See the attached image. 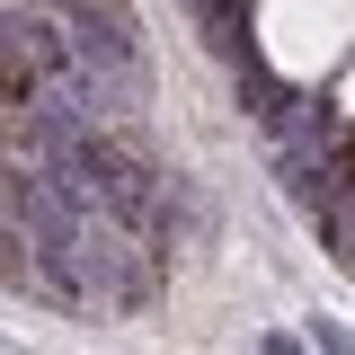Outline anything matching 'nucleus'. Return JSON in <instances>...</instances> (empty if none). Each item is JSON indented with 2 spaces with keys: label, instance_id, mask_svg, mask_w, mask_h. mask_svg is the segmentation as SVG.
I'll return each mask as SVG.
<instances>
[{
  "label": "nucleus",
  "instance_id": "1",
  "mask_svg": "<svg viewBox=\"0 0 355 355\" xmlns=\"http://www.w3.org/2000/svg\"><path fill=\"white\" fill-rule=\"evenodd\" d=\"M231 80H240V116H249L258 133H275V116H284V89H275V71L249 53V62H231Z\"/></svg>",
  "mask_w": 355,
  "mask_h": 355
}]
</instances>
